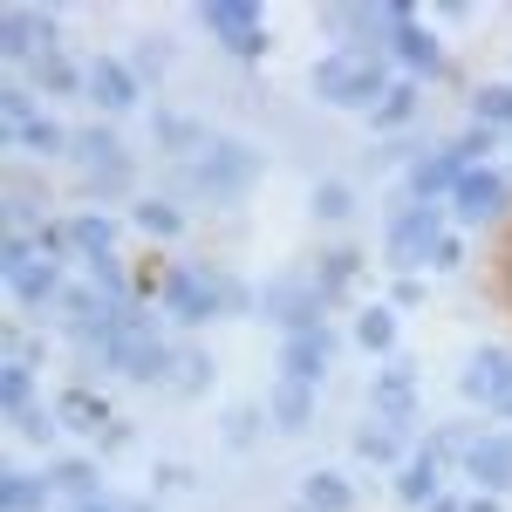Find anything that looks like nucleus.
<instances>
[{
	"label": "nucleus",
	"instance_id": "obj_5",
	"mask_svg": "<svg viewBox=\"0 0 512 512\" xmlns=\"http://www.w3.org/2000/svg\"><path fill=\"white\" fill-rule=\"evenodd\" d=\"M192 21L219 41L233 62H260V55L274 48V41H267V14H260L253 0H198Z\"/></svg>",
	"mask_w": 512,
	"mask_h": 512
},
{
	"label": "nucleus",
	"instance_id": "obj_40",
	"mask_svg": "<svg viewBox=\"0 0 512 512\" xmlns=\"http://www.w3.org/2000/svg\"><path fill=\"white\" fill-rule=\"evenodd\" d=\"M41 355H48V342H41V335H28L21 321H7V362H21V369H41Z\"/></svg>",
	"mask_w": 512,
	"mask_h": 512
},
{
	"label": "nucleus",
	"instance_id": "obj_48",
	"mask_svg": "<svg viewBox=\"0 0 512 512\" xmlns=\"http://www.w3.org/2000/svg\"><path fill=\"white\" fill-rule=\"evenodd\" d=\"M465 512H506V506H499L492 492H472V499H465Z\"/></svg>",
	"mask_w": 512,
	"mask_h": 512
},
{
	"label": "nucleus",
	"instance_id": "obj_2",
	"mask_svg": "<svg viewBox=\"0 0 512 512\" xmlns=\"http://www.w3.org/2000/svg\"><path fill=\"white\" fill-rule=\"evenodd\" d=\"M308 89H315V103L328 110H376L383 96L396 89V62L390 55H349V48H328L315 69H308Z\"/></svg>",
	"mask_w": 512,
	"mask_h": 512
},
{
	"label": "nucleus",
	"instance_id": "obj_3",
	"mask_svg": "<svg viewBox=\"0 0 512 512\" xmlns=\"http://www.w3.org/2000/svg\"><path fill=\"white\" fill-rule=\"evenodd\" d=\"M260 151L239 144V137H212L192 164H178V192L185 198H205V205H239V198L260 185Z\"/></svg>",
	"mask_w": 512,
	"mask_h": 512
},
{
	"label": "nucleus",
	"instance_id": "obj_34",
	"mask_svg": "<svg viewBox=\"0 0 512 512\" xmlns=\"http://www.w3.org/2000/svg\"><path fill=\"white\" fill-rule=\"evenodd\" d=\"M308 205H315L321 226H342V219H355V185H342V178H321L315 192H308Z\"/></svg>",
	"mask_w": 512,
	"mask_h": 512
},
{
	"label": "nucleus",
	"instance_id": "obj_29",
	"mask_svg": "<svg viewBox=\"0 0 512 512\" xmlns=\"http://www.w3.org/2000/svg\"><path fill=\"white\" fill-rule=\"evenodd\" d=\"M410 444V431H390V424H362L355 431V458L362 465H410L417 451H403Z\"/></svg>",
	"mask_w": 512,
	"mask_h": 512
},
{
	"label": "nucleus",
	"instance_id": "obj_9",
	"mask_svg": "<svg viewBox=\"0 0 512 512\" xmlns=\"http://www.w3.org/2000/svg\"><path fill=\"white\" fill-rule=\"evenodd\" d=\"M0 48L14 69H35L41 55H62V14L55 7H7L0 14Z\"/></svg>",
	"mask_w": 512,
	"mask_h": 512
},
{
	"label": "nucleus",
	"instance_id": "obj_37",
	"mask_svg": "<svg viewBox=\"0 0 512 512\" xmlns=\"http://www.w3.org/2000/svg\"><path fill=\"white\" fill-rule=\"evenodd\" d=\"M472 424H437L431 437H424V458H437V465H458L465 458V444H472Z\"/></svg>",
	"mask_w": 512,
	"mask_h": 512
},
{
	"label": "nucleus",
	"instance_id": "obj_45",
	"mask_svg": "<svg viewBox=\"0 0 512 512\" xmlns=\"http://www.w3.org/2000/svg\"><path fill=\"white\" fill-rule=\"evenodd\" d=\"M424 301V280L417 274H396V287H390V308H417Z\"/></svg>",
	"mask_w": 512,
	"mask_h": 512
},
{
	"label": "nucleus",
	"instance_id": "obj_27",
	"mask_svg": "<svg viewBox=\"0 0 512 512\" xmlns=\"http://www.w3.org/2000/svg\"><path fill=\"white\" fill-rule=\"evenodd\" d=\"M355 349L362 355H383V362H390L396 355V308L390 301H369V308H362V315H355Z\"/></svg>",
	"mask_w": 512,
	"mask_h": 512
},
{
	"label": "nucleus",
	"instance_id": "obj_17",
	"mask_svg": "<svg viewBox=\"0 0 512 512\" xmlns=\"http://www.w3.org/2000/svg\"><path fill=\"white\" fill-rule=\"evenodd\" d=\"M62 287H69V280H62V260H28V267H14V274H7V294H14V308H21V315H55V301H62Z\"/></svg>",
	"mask_w": 512,
	"mask_h": 512
},
{
	"label": "nucleus",
	"instance_id": "obj_16",
	"mask_svg": "<svg viewBox=\"0 0 512 512\" xmlns=\"http://www.w3.org/2000/svg\"><path fill=\"white\" fill-rule=\"evenodd\" d=\"M390 62L403 69L410 82H431V76H444V41H437V28H424L417 14L403 21L390 35Z\"/></svg>",
	"mask_w": 512,
	"mask_h": 512
},
{
	"label": "nucleus",
	"instance_id": "obj_32",
	"mask_svg": "<svg viewBox=\"0 0 512 512\" xmlns=\"http://www.w3.org/2000/svg\"><path fill=\"white\" fill-rule=\"evenodd\" d=\"M301 506H308V512H355L349 472H308V485H301Z\"/></svg>",
	"mask_w": 512,
	"mask_h": 512
},
{
	"label": "nucleus",
	"instance_id": "obj_44",
	"mask_svg": "<svg viewBox=\"0 0 512 512\" xmlns=\"http://www.w3.org/2000/svg\"><path fill=\"white\" fill-rule=\"evenodd\" d=\"M431 267H437V274H458V267H465V233H444V239H437Z\"/></svg>",
	"mask_w": 512,
	"mask_h": 512
},
{
	"label": "nucleus",
	"instance_id": "obj_18",
	"mask_svg": "<svg viewBox=\"0 0 512 512\" xmlns=\"http://www.w3.org/2000/svg\"><path fill=\"white\" fill-rule=\"evenodd\" d=\"M55 417H62V431H76V437H103L110 424H117L110 396L89 390V383H69V390L55 396Z\"/></svg>",
	"mask_w": 512,
	"mask_h": 512
},
{
	"label": "nucleus",
	"instance_id": "obj_50",
	"mask_svg": "<svg viewBox=\"0 0 512 512\" xmlns=\"http://www.w3.org/2000/svg\"><path fill=\"white\" fill-rule=\"evenodd\" d=\"M76 512H123V506H110V499H96V506H76Z\"/></svg>",
	"mask_w": 512,
	"mask_h": 512
},
{
	"label": "nucleus",
	"instance_id": "obj_1",
	"mask_svg": "<svg viewBox=\"0 0 512 512\" xmlns=\"http://www.w3.org/2000/svg\"><path fill=\"white\" fill-rule=\"evenodd\" d=\"M260 308V287H246L233 267H212V260H171L158 274V315L178 328L198 321H239Z\"/></svg>",
	"mask_w": 512,
	"mask_h": 512
},
{
	"label": "nucleus",
	"instance_id": "obj_28",
	"mask_svg": "<svg viewBox=\"0 0 512 512\" xmlns=\"http://www.w3.org/2000/svg\"><path fill=\"white\" fill-rule=\"evenodd\" d=\"M48 499H55L48 472H21V465L0 472V506L7 512H48Z\"/></svg>",
	"mask_w": 512,
	"mask_h": 512
},
{
	"label": "nucleus",
	"instance_id": "obj_46",
	"mask_svg": "<svg viewBox=\"0 0 512 512\" xmlns=\"http://www.w3.org/2000/svg\"><path fill=\"white\" fill-rule=\"evenodd\" d=\"M158 485H164V492H185L192 472H185V465H158Z\"/></svg>",
	"mask_w": 512,
	"mask_h": 512
},
{
	"label": "nucleus",
	"instance_id": "obj_36",
	"mask_svg": "<svg viewBox=\"0 0 512 512\" xmlns=\"http://www.w3.org/2000/svg\"><path fill=\"white\" fill-rule=\"evenodd\" d=\"M0 403H7V417L35 410V369H21V362H0Z\"/></svg>",
	"mask_w": 512,
	"mask_h": 512
},
{
	"label": "nucleus",
	"instance_id": "obj_30",
	"mask_svg": "<svg viewBox=\"0 0 512 512\" xmlns=\"http://www.w3.org/2000/svg\"><path fill=\"white\" fill-rule=\"evenodd\" d=\"M48 485H55L62 499H76V506H96V499H103V492H96V485H103V478H96V458H55V465H48Z\"/></svg>",
	"mask_w": 512,
	"mask_h": 512
},
{
	"label": "nucleus",
	"instance_id": "obj_14",
	"mask_svg": "<svg viewBox=\"0 0 512 512\" xmlns=\"http://www.w3.org/2000/svg\"><path fill=\"white\" fill-rule=\"evenodd\" d=\"M89 103L103 117H123L144 103V76L130 69V55H89Z\"/></svg>",
	"mask_w": 512,
	"mask_h": 512
},
{
	"label": "nucleus",
	"instance_id": "obj_7",
	"mask_svg": "<svg viewBox=\"0 0 512 512\" xmlns=\"http://www.w3.org/2000/svg\"><path fill=\"white\" fill-rule=\"evenodd\" d=\"M458 396L492 417H512V342H478L472 362L458 369Z\"/></svg>",
	"mask_w": 512,
	"mask_h": 512
},
{
	"label": "nucleus",
	"instance_id": "obj_11",
	"mask_svg": "<svg viewBox=\"0 0 512 512\" xmlns=\"http://www.w3.org/2000/svg\"><path fill=\"white\" fill-rule=\"evenodd\" d=\"M506 205H512V178L499 164H472L451 192V219L458 226H492V219H506Z\"/></svg>",
	"mask_w": 512,
	"mask_h": 512
},
{
	"label": "nucleus",
	"instance_id": "obj_49",
	"mask_svg": "<svg viewBox=\"0 0 512 512\" xmlns=\"http://www.w3.org/2000/svg\"><path fill=\"white\" fill-rule=\"evenodd\" d=\"M431 512H465V499H451V492H444V499H437Z\"/></svg>",
	"mask_w": 512,
	"mask_h": 512
},
{
	"label": "nucleus",
	"instance_id": "obj_8",
	"mask_svg": "<svg viewBox=\"0 0 512 512\" xmlns=\"http://www.w3.org/2000/svg\"><path fill=\"white\" fill-rule=\"evenodd\" d=\"M417 410H424V376H417V362L390 355V362L369 376V417H376V424H390V431H410V424H417Z\"/></svg>",
	"mask_w": 512,
	"mask_h": 512
},
{
	"label": "nucleus",
	"instance_id": "obj_12",
	"mask_svg": "<svg viewBox=\"0 0 512 512\" xmlns=\"http://www.w3.org/2000/svg\"><path fill=\"white\" fill-rule=\"evenodd\" d=\"M342 349V335L321 321L308 335H280V383H301V390H321V376H328V362Z\"/></svg>",
	"mask_w": 512,
	"mask_h": 512
},
{
	"label": "nucleus",
	"instance_id": "obj_10",
	"mask_svg": "<svg viewBox=\"0 0 512 512\" xmlns=\"http://www.w3.org/2000/svg\"><path fill=\"white\" fill-rule=\"evenodd\" d=\"M465 171H472V164L458 158V144H431V151H417V158L403 164V198H410V205H451V192H458Z\"/></svg>",
	"mask_w": 512,
	"mask_h": 512
},
{
	"label": "nucleus",
	"instance_id": "obj_19",
	"mask_svg": "<svg viewBox=\"0 0 512 512\" xmlns=\"http://www.w3.org/2000/svg\"><path fill=\"white\" fill-rule=\"evenodd\" d=\"M151 144H158L171 164H192L212 137H205V123L198 117H178V110H151Z\"/></svg>",
	"mask_w": 512,
	"mask_h": 512
},
{
	"label": "nucleus",
	"instance_id": "obj_25",
	"mask_svg": "<svg viewBox=\"0 0 512 512\" xmlns=\"http://www.w3.org/2000/svg\"><path fill=\"white\" fill-rule=\"evenodd\" d=\"M69 239H76V260L89 267V260H103V253H117V219L110 212H69Z\"/></svg>",
	"mask_w": 512,
	"mask_h": 512
},
{
	"label": "nucleus",
	"instance_id": "obj_22",
	"mask_svg": "<svg viewBox=\"0 0 512 512\" xmlns=\"http://www.w3.org/2000/svg\"><path fill=\"white\" fill-rule=\"evenodd\" d=\"M308 274H315V287L328 294V308H335V301H349L355 280H362V253H355V246H328V253H315Z\"/></svg>",
	"mask_w": 512,
	"mask_h": 512
},
{
	"label": "nucleus",
	"instance_id": "obj_38",
	"mask_svg": "<svg viewBox=\"0 0 512 512\" xmlns=\"http://www.w3.org/2000/svg\"><path fill=\"white\" fill-rule=\"evenodd\" d=\"M14 437H28V444H48V437L62 431V417H55V403H35V410H21V417H7Z\"/></svg>",
	"mask_w": 512,
	"mask_h": 512
},
{
	"label": "nucleus",
	"instance_id": "obj_21",
	"mask_svg": "<svg viewBox=\"0 0 512 512\" xmlns=\"http://www.w3.org/2000/svg\"><path fill=\"white\" fill-rule=\"evenodd\" d=\"M7 144L21 151V158H69V144H76V130L69 123H55V117H28L21 130H7Z\"/></svg>",
	"mask_w": 512,
	"mask_h": 512
},
{
	"label": "nucleus",
	"instance_id": "obj_35",
	"mask_svg": "<svg viewBox=\"0 0 512 512\" xmlns=\"http://www.w3.org/2000/svg\"><path fill=\"white\" fill-rule=\"evenodd\" d=\"M205 390H212V355H205V349H178L171 396H205Z\"/></svg>",
	"mask_w": 512,
	"mask_h": 512
},
{
	"label": "nucleus",
	"instance_id": "obj_13",
	"mask_svg": "<svg viewBox=\"0 0 512 512\" xmlns=\"http://www.w3.org/2000/svg\"><path fill=\"white\" fill-rule=\"evenodd\" d=\"M458 472L472 478V492L506 499L512 492V431H478L472 444H465V458H458Z\"/></svg>",
	"mask_w": 512,
	"mask_h": 512
},
{
	"label": "nucleus",
	"instance_id": "obj_20",
	"mask_svg": "<svg viewBox=\"0 0 512 512\" xmlns=\"http://www.w3.org/2000/svg\"><path fill=\"white\" fill-rule=\"evenodd\" d=\"M390 492H396V506H417V512H431L437 499H444V465L417 451L410 465H396V485H390Z\"/></svg>",
	"mask_w": 512,
	"mask_h": 512
},
{
	"label": "nucleus",
	"instance_id": "obj_41",
	"mask_svg": "<svg viewBox=\"0 0 512 512\" xmlns=\"http://www.w3.org/2000/svg\"><path fill=\"white\" fill-rule=\"evenodd\" d=\"M130 69H137V76H151V82H158L164 69H171V48H164L158 35H144L137 48H130Z\"/></svg>",
	"mask_w": 512,
	"mask_h": 512
},
{
	"label": "nucleus",
	"instance_id": "obj_23",
	"mask_svg": "<svg viewBox=\"0 0 512 512\" xmlns=\"http://www.w3.org/2000/svg\"><path fill=\"white\" fill-rule=\"evenodd\" d=\"M424 117V82H410V76H396V89L369 110V130H383V137H396V130H410V123Z\"/></svg>",
	"mask_w": 512,
	"mask_h": 512
},
{
	"label": "nucleus",
	"instance_id": "obj_4",
	"mask_svg": "<svg viewBox=\"0 0 512 512\" xmlns=\"http://www.w3.org/2000/svg\"><path fill=\"white\" fill-rule=\"evenodd\" d=\"M444 233H451V226H444V205H410V198H396L390 226H383V260H390L396 274H417V267H431V253H437Z\"/></svg>",
	"mask_w": 512,
	"mask_h": 512
},
{
	"label": "nucleus",
	"instance_id": "obj_31",
	"mask_svg": "<svg viewBox=\"0 0 512 512\" xmlns=\"http://www.w3.org/2000/svg\"><path fill=\"white\" fill-rule=\"evenodd\" d=\"M472 123L492 137H512V82H478L472 89Z\"/></svg>",
	"mask_w": 512,
	"mask_h": 512
},
{
	"label": "nucleus",
	"instance_id": "obj_39",
	"mask_svg": "<svg viewBox=\"0 0 512 512\" xmlns=\"http://www.w3.org/2000/svg\"><path fill=\"white\" fill-rule=\"evenodd\" d=\"M0 117H7V130H21L28 117H41L35 110V82H7V89H0Z\"/></svg>",
	"mask_w": 512,
	"mask_h": 512
},
{
	"label": "nucleus",
	"instance_id": "obj_33",
	"mask_svg": "<svg viewBox=\"0 0 512 512\" xmlns=\"http://www.w3.org/2000/svg\"><path fill=\"white\" fill-rule=\"evenodd\" d=\"M130 226L144 239H178L185 233V205H171V198H137V205H130Z\"/></svg>",
	"mask_w": 512,
	"mask_h": 512
},
{
	"label": "nucleus",
	"instance_id": "obj_43",
	"mask_svg": "<svg viewBox=\"0 0 512 512\" xmlns=\"http://www.w3.org/2000/svg\"><path fill=\"white\" fill-rule=\"evenodd\" d=\"M253 431H260V410H253V403H233V410H226V444H233V451H246V444H253Z\"/></svg>",
	"mask_w": 512,
	"mask_h": 512
},
{
	"label": "nucleus",
	"instance_id": "obj_6",
	"mask_svg": "<svg viewBox=\"0 0 512 512\" xmlns=\"http://www.w3.org/2000/svg\"><path fill=\"white\" fill-rule=\"evenodd\" d=\"M260 315L274 321L280 335H308L328 321V294L315 287V274H267L260 280Z\"/></svg>",
	"mask_w": 512,
	"mask_h": 512
},
{
	"label": "nucleus",
	"instance_id": "obj_26",
	"mask_svg": "<svg viewBox=\"0 0 512 512\" xmlns=\"http://www.w3.org/2000/svg\"><path fill=\"white\" fill-rule=\"evenodd\" d=\"M28 76H35V96H89V62H69V55H41Z\"/></svg>",
	"mask_w": 512,
	"mask_h": 512
},
{
	"label": "nucleus",
	"instance_id": "obj_24",
	"mask_svg": "<svg viewBox=\"0 0 512 512\" xmlns=\"http://www.w3.org/2000/svg\"><path fill=\"white\" fill-rule=\"evenodd\" d=\"M267 424L287 437H301L308 424H315V390H301V383H274L267 390Z\"/></svg>",
	"mask_w": 512,
	"mask_h": 512
},
{
	"label": "nucleus",
	"instance_id": "obj_42",
	"mask_svg": "<svg viewBox=\"0 0 512 512\" xmlns=\"http://www.w3.org/2000/svg\"><path fill=\"white\" fill-rule=\"evenodd\" d=\"M451 144H458V158H465V164H492V151H499V137H492V130H478V123H465Z\"/></svg>",
	"mask_w": 512,
	"mask_h": 512
},
{
	"label": "nucleus",
	"instance_id": "obj_47",
	"mask_svg": "<svg viewBox=\"0 0 512 512\" xmlns=\"http://www.w3.org/2000/svg\"><path fill=\"white\" fill-rule=\"evenodd\" d=\"M123 444H130V424H123V417H117L103 437H96V451H123Z\"/></svg>",
	"mask_w": 512,
	"mask_h": 512
},
{
	"label": "nucleus",
	"instance_id": "obj_15",
	"mask_svg": "<svg viewBox=\"0 0 512 512\" xmlns=\"http://www.w3.org/2000/svg\"><path fill=\"white\" fill-rule=\"evenodd\" d=\"M69 164L82 171V185H89V178H117V171H130V151H123V137L110 130V123H82L76 144H69Z\"/></svg>",
	"mask_w": 512,
	"mask_h": 512
}]
</instances>
